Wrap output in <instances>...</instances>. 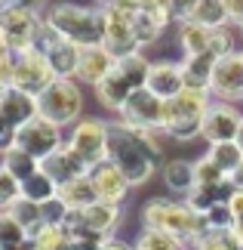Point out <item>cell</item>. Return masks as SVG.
I'll return each mask as SVG.
<instances>
[{
	"mask_svg": "<svg viewBox=\"0 0 243 250\" xmlns=\"http://www.w3.org/2000/svg\"><path fill=\"white\" fill-rule=\"evenodd\" d=\"M163 118H167V102L154 96L148 86L135 90L120 108V121L139 130H163Z\"/></svg>",
	"mask_w": 243,
	"mask_h": 250,
	"instance_id": "8fae6325",
	"label": "cell"
},
{
	"mask_svg": "<svg viewBox=\"0 0 243 250\" xmlns=\"http://www.w3.org/2000/svg\"><path fill=\"white\" fill-rule=\"evenodd\" d=\"M0 250H28V244H22V247H9V244H0Z\"/></svg>",
	"mask_w": 243,
	"mask_h": 250,
	"instance_id": "c3c4849f",
	"label": "cell"
},
{
	"mask_svg": "<svg viewBox=\"0 0 243 250\" xmlns=\"http://www.w3.org/2000/svg\"><path fill=\"white\" fill-rule=\"evenodd\" d=\"M108 136H111V124H105L99 118H83L74 124L71 136H68V146L93 167L108 158Z\"/></svg>",
	"mask_w": 243,
	"mask_h": 250,
	"instance_id": "9c48e42d",
	"label": "cell"
},
{
	"mask_svg": "<svg viewBox=\"0 0 243 250\" xmlns=\"http://www.w3.org/2000/svg\"><path fill=\"white\" fill-rule=\"evenodd\" d=\"M194 6H197V0H169V16L172 22H191L194 16Z\"/></svg>",
	"mask_w": 243,
	"mask_h": 250,
	"instance_id": "60d3db41",
	"label": "cell"
},
{
	"mask_svg": "<svg viewBox=\"0 0 243 250\" xmlns=\"http://www.w3.org/2000/svg\"><path fill=\"white\" fill-rule=\"evenodd\" d=\"M3 213H9L16 219V223H22L25 229H28V235L34 232L37 226L43 223V216H40V204H34V201H28V198H19V201H13Z\"/></svg>",
	"mask_w": 243,
	"mask_h": 250,
	"instance_id": "d6a6232c",
	"label": "cell"
},
{
	"mask_svg": "<svg viewBox=\"0 0 243 250\" xmlns=\"http://www.w3.org/2000/svg\"><path fill=\"white\" fill-rule=\"evenodd\" d=\"M234 142H237V146L243 148V124H240V133H237V139H234Z\"/></svg>",
	"mask_w": 243,
	"mask_h": 250,
	"instance_id": "681fc988",
	"label": "cell"
},
{
	"mask_svg": "<svg viewBox=\"0 0 243 250\" xmlns=\"http://www.w3.org/2000/svg\"><path fill=\"white\" fill-rule=\"evenodd\" d=\"M135 250H188V241L169 232H160V229H145L135 241Z\"/></svg>",
	"mask_w": 243,
	"mask_h": 250,
	"instance_id": "1f68e13d",
	"label": "cell"
},
{
	"mask_svg": "<svg viewBox=\"0 0 243 250\" xmlns=\"http://www.w3.org/2000/svg\"><path fill=\"white\" fill-rule=\"evenodd\" d=\"M102 250H135V247H130V244H120V241H108Z\"/></svg>",
	"mask_w": 243,
	"mask_h": 250,
	"instance_id": "7dc6e473",
	"label": "cell"
},
{
	"mask_svg": "<svg viewBox=\"0 0 243 250\" xmlns=\"http://www.w3.org/2000/svg\"><path fill=\"white\" fill-rule=\"evenodd\" d=\"M46 22H50L65 41H71L74 46H80V50H90V46H102L105 43V28H108L105 6L56 3L50 13H46Z\"/></svg>",
	"mask_w": 243,
	"mask_h": 250,
	"instance_id": "7a4b0ae2",
	"label": "cell"
},
{
	"mask_svg": "<svg viewBox=\"0 0 243 250\" xmlns=\"http://www.w3.org/2000/svg\"><path fill=\"white\" fill-rule=\"evenodd\" d=\"M234 186L228 182H216V186H197L191 191V195H185V204H188L191 210H197V213H206V210H212L216 204H225V201H231V195H234Z\"/></svg>",
	"mask_w": 243,
	"mask_h": 250,
	"instance_id": "7402d4cb",
	"label": "cell"
},
{
	"mask_svg": "<svg viewBox=\"0 0 243 250\" xmlns=\"http://www.w3.org/2000/svg\"><path fill=\"white\" fill-rule=\"evenodd\" d=\"M99 6H111V3H117V0H95Z\"/></svg>",
	"mask_w": 243,
	"mask_h": 250,
	"instance_id": "f907efd6",
	"label": "cell"
},
{
	"mask_svg": "<svg viewBox=\"0 0 243 250\" xmlns=\"http://www.w3.org/2000/svg\"><path fill=\"white\" fill-rule=\"evenodd\" d=\"M46 62H50V68L56 71V78H77V62H80V46H74L71 41H62L50 46V50L43 53Z\"/></svg>",
	"mask_w": 243,
	"mask_h": 250,
	"instance_id": "603a6c76",
	"label": "cell"
},
{
	"mask_svg": "<svg viewBox=\"0 0 243 250\" xmlns=\"http://www.w3.org/2000/svg\"><path fill=\"white\" fill-rule=\"evenodd\" d=\"M163 179H167L169 191H179V195H191L197 188V173H194L191 161H169L163 167Z\"/></svg>",
	"mask_w": 243,
	"mask_h": 250,
	"instance_id": "4316f807",
	"label": "cell"
},
{
	"mask_svg": "<svg viewBox=\"0 0 243 250\" xmlns=\"http://www.w3.org/2000/svg\"><path fill=\"white\" fill-rule=\"evenodd\" d=\"M40 114L37 96H28L16 86H3L0 90V121H3V148L16 142V130H22L28 121Z\"/></svg>",
	"mask_w": 243,
	"mask_h": 250,
	"instance_id": "52a82bcc",
	"label": "cell"
},
{
	"mask_svg": "<svg viewBox=\"0 0 243 250\" xmlns=\"http://www.w3.org/2000/svg\"><path fill=\"white\" fill-rule=\"evenodd\" d=\"M212 93H203V90H185L176 96V99L167 102V118H163V133H169L172 139H194L200 136L203 130V118L209 111V99Z\"/></svg>",
	"mask_w": 243,
	"mask_h": 250,
	"instance_id": "277c9868",
	"label": "cell"
},
{
	"mask_svg": "<svg viewBox=\"0 0 243 250\" xmlns=\"http://www.w3.org/2000/svg\"><path fill=\"white\" fill-rule=\"evenodd\" d=\"M46 0H0V9H31V13H40Z\"/></svg>",
	"mask_w": 243,
	"mask_h": 250,
	"instance_id": "7bdbcfd3",
	"label": "cell"
},
{
	"mask_svg": "<svg viewBox=\"0 0 243 250\" xmlns=\"http://www.w3.org/2000/svg\"><path fill=\"white\" fill-rule=\"evenodd\" d=\"M19 198H22V182H19L9 170H0V204H3V210Z\"/></svg>",
	"mask_w": 243,
	"mask_h": 250,
	"instance_id": "f35d334b",
	"label": "cell"
},
{
	"mask_svg": "<svg viewBox=\"0 0 243 250\" xmlns=\"http://www.w3.org/2000/svg\"><path fill=\"white\" fill-rule=\"evenodd\" d=\"M53 81H56V71L50 68V62L40 50L31 46V50L16 53V68H13V83L9 86H16L28 96H40Z\"/></svg>",
	"mask_w": 243,
	"mask_h": 250,
	"instance_id": "ba28073f",
	"label": "cell"
},
{
	"mask_svg": "<svg viewBox=\"0 0 243 250\" xmlns=\"http://www.w3.org/2000/svg\"><path fill=\"white\" fill-rule=\"evenodd\" d=\"M108 158L123 170L130 186L148 182L154 176V167H157V158H160V146L154 139V130H139L123 121L111 124Z\"/></svg>",
	"mask_w": 243,
	"mask_h": 250,
	"instance_id": "6da1fadb",
	"label": "cell"
},
{
	"mask_svg": "<svg viewBox=\"0 0 243 250\" xmlns=\"http://www.w3.org/2000/svg\"><path fill=\"white\" fill-rule=\"evenodd\" d=\"M120 219V204H111V201H95L83 210V223L86 229L93 232H102V235H111V229L117 226Z\"/></svg>",
	"mask_w": 243,
	"mask_h": 250,
	"instance_id": "d4e9b609",
	"label": "cell"
},
{
	"mask_svg": "<svg viewBox=\"0 0 243 250\" xmlns=\"http://www.w3.org/2000/svg\"><path fill=\"white\" fill-rule=\"evenodd\" d=\"M240 124H243V114L237 108H231L228 102H212L206 118H203V130L200 136L209 142V146H216V142H234L237 133H240Z\"/></svg>",
	"mask_w": 243,
	"mask_h": 250,
	"instance_id": "7c38bea8",
	"label": "cell"
},
{
	"mask_svg": "<svg viewBox=\"0 0 243 250\" xmlns=\"http://www.w3.org/2000/svg\"><path fill=\"white\" fill-rule=\"evenodd\" d=\"M13 146H19L22 151H28V155L37 158V161H43V158H50L56 148L65 146V142H62V127L37 114V118L28 121L22 130H16V142H13Z\"/></svg>",
	"mask_w": 243,
	"mask_h": 250,
	"instance_id": "30bf717a",
	"label": "cell"
},
{
	"mask_svg": "<svg viewBox=\"0 0 243 250\" xmlns=\"http://www.w3.org/2000/svg\"><path fill=\"white\" fill-rule=\"evenodd\" d=\"M179 43H182V53H185V56H200V53H209V43H212V28L197 25V22H182V25H179Z\"/></svg>",
	"mask_w": 243,
	"mask_h": 250,
	"instance_id": "484cf974",
	"label": "cell"
},
{
	"mask_svg": "<svg viewBox=\"0 0 243 250\" xmlns=\"http://www.w3.org/2000/svg\"><path fill=\"white\" fill-rule=\"evenodd\" d=\"M90 179L95 191H99V201H111V204H123L126 191H130V179L123 176V170L114 164L111 158L99 161V164L90 167Z\"/></svg>",
	"mask_w": 243,
	"mask_h": 250,
	"instance_id": "5bb4252c",
	"label": "cell"
},
{
	"mask_svg": "<svg viewBox=\"0 0 243 250\" xmlns=\"http://www.w3.org/2000/svg\"><path fill=\"white\" fill-rule=\"evenodd\" d=\"M56 195H59V186H56L43 170H37L34 176H28L22 182V198L34 201V204H46V201H53Z\"/></svg>",
	"mask_w": 243,
	"mask_h": 250,
	"instance_id": "4dcf8cb0",
	"label": "cell"
},
{
	"mask_svg": "<svg viewBox=\"0 0 243 250\" xmlns=\"http://www.w3.org/2000/svg\"><path fill=\"white\" fill-rule=\"evenodd\" d=\"M191 22L197 25H206V28H225L231 22V13H228V0H197L194 6V16Z\"/></svg>",
	"mask_w": 243,
	"mask_h": 250,
	"instance_id": "83f0119b",
	"label": "cell"
},
{
	"mask_svg": "<svg viewBox=\"0 0 243 250\" xmlns=\"http://www.w3.org/2000/svg\"><path fill=\"white\" fill-rule=\"evenodd\" d=\"M194 173H197V186H216V182H228V173L222 170L209 155H203L197 164H194Z\"/></svg>",
	"mask_w": 243,
	"mask_h": 250,
	"instance_id": "d590c367",
	"label": "cell"
},
{
	"mask_svg": "<svg viewBox=\"0 0 243 250\" xmlns=\"http://www.w3.org/2000/svg\"><path fill=\"white\" fill-rule=\"evenodd\" d=\"M13 68H16V50L3 46V53H0V83L3 86L13 83Z\"/></svg>",
	"mask_w": 243,
	"mask_h": 250,
	"instance_id": "b9f144b4",
	"label": "cell"
},
{
	"mask_svg": "<svg viewBox=\"0 0 243 250\" xmlns=\"http://www.w3.org/2000/svg\"><path fill=\"white\" fill-rule=\"evenodd\" d=\"M228 179H231V186H234V188H243V164H240L234 173H231Z\"/></svg>",
	"mask_w": 243,
	"mask_h": 250,
	"instance_id": "bcb514c9",
	"label": "cell"
},
{
	"mask_svg": "<svg viewBox=\"0 0 243 250\" xmlns=\"http://www.w3.org/2000/svg\"><path fill=\"white\" fill-rule=\"evenodd\" d=\"M212 96L219 99H240L243 96V53L225 56L212 71Z\"/></svg>",
	"mask_w": 243,
	"mask_h": 250,
	"instance_id": "2e32d148",
	"label": "cell"
},
{
	"mask_svg": "<svg viewBox=\"0 0 243 250\" xmlns=\"http://www.w3.org/2000/svg\"><path fill=\"white\" fill-rule=\"evenodd\" d=\"M194 250H243V241L234 229H206L194 241Z\"/></svg>",
	"mask_w": 243,
	"mask_h": 250,
	"instance_id": "f546056e",
	"label": "cell"
},
{
	"mask_svg": "<svg viewBox=\"0 0 243 250\" xmlns=\"http://www.w3.org/2000/svg\"><path fill=\"white\" fill-rule=\"evenodd\" d=\"M228 13H231V22L243 25V0H228Z\"/></svg>",
	"mask_w": 243,
	"mask_h": 250,
	"instance_id": "ee69618b",
	"label": "cell"
},
{
	"mask_svg": "<svg viewBox=\"0 0 243 250\" xmlns=\"http://www.w3.org/2000/svg\"><path fill=\"white\" fill-rule=\"evenodd\" d=\"M37 105H40V118L65 127V124H74L80 118L83 96L77 90L74 78H56L40 96H37Z\"/></svg>",
	"mask_w": 243,
	"mask_h": 250,
	"instance_id": "5b68a950",
	"label": "cell"
},
{
	"mask_svg": "<svg viewBox=\"0 0 243 250\" xmlns=\"http://www.w3.org/2000/svg\"><path fill=\"white\" fill-rule=\"evenodd\" d=\"M148 90L154 96H160L163 102L176 99L185 90V74H182V62H151V74H148Z\"/></svg>",
	"mask_w": 243,
	"mask_h": 250,
	"instance_id": "e0dca14e",
	"label": "cell"
},
{
	"mask_svg": "<svg viewBox=\"0 0 243 250\" xmlns=\"http://www.w3.org/2000/svg\"><path fill=\"white\" fill-rule=\"evenodd\" d=\"M59 198H62L71 210H86L90 204H95V201H99V191H95L90 173H86V176H77V179H71V182H65V186H59Z\"/></svg>",
	"mask_w": 243,
	"mask_h": 250,
	"instance_id": "cb8c5ba5",
	"label": "cell"
},
{
	"mask_svg": "<svg viewBox=\"0 0 243 250\" xmlns=\"http://www.w3.org/2000/svg\"><path fill=\"white\" fill-rule=\"evenodd\" d=\"M0 244H9V247L28 244V229L22 223H16L9 213H0Z\"/></svg>",
	"mask_w": 243,
	"mask_h": 250,
	"instance_id": "e575fe53",
	"label": "cell"
},
{
	"mask_svg": "<svg viewBox=\"0 0 243 250\" xmlns=\"http://www.w3.org/2000/svg\"><path fill=\"white\" fill-rule=\"evenodd\" d=\"M3 170H9L19 182H25L28 176H34L40 170V161L31 158L28 151H22L19 146H9V148H3Z\"/></svg>",
	"mask_w": 243,
	"mask_h": 250,
	"instance_id": "f1b7e54d",
	"label": "cell"
},
{
	"mask_svg": "<svg viewBox=\"0 0 243 250\" xmlns=\"http://www.w3.org/2000/svg\"><path fill=\"white\" fill-rule=\"evenodd\" d=\"M68 210H71V207H68L59 195H56L53 201L40 204V216H43V223H46V226H62V223H65V216H68Z\"/></svg>",
	"mask_w": 243,
	"mask_h": 250,
	"instance_id": "ab89813d",
	"label": "cell"
},
{
	"mask_svg": "<svg viewBox=\"0 0 243 250\" xmlns=\"http://www.w3.org/2000/svg\"><path fill=\"white\" fill-rule=\"evenodd\" d=\"M142 223L145 229H160V232H169L182 238V241H197V238L206 232V219L203 213L191 210L188 204H176L169 198H154L142 207Z\"/></svg>",
	"mask_w": 243,
	"mask_h": 250,
	"instance_id": "3957f363",
	"label": "cell"
},
{
	"mask_svg": "<svg viewBox=\"0 0 243 250\" xmlns=\"http://www.w3.org/2000/svg\"><path fill=\"white\" fill-rule=\"evenodd\" d=\"M234 34H231V28H212V43H209V53L216 56V59H225V56H234L237 46H234Z\"/></svg>",
	"mask_w": 243,
	"mask_h": 250,
	"instance_id": "8d00e7d4",
	"label": "cell"
},
{
	"mask_svg": "<svg viewBox=\"0 0 243 250\" xmlns=\"http://www.w3.org/2000/svg\"><path fill=\"white\" fill-rule=\"evenodd\" d=\"M105 16H108V28H105V50H111L114 56H130V53H142L139 41H135V31H132V19L135 16H123L117 9L105 6Z\"/></svg>",
	"mask_w": 243,
	"mask_h": 250,
	"instance_id": "4fadbf2b",
	"label": "cell"
},
{
	"mask_svg": "<svg viewBox=\"0 0 243 250\" xmlns=\"http://www.w3.org/2000/svg\"><path fill=\"white\" fill-rule=\"evenodd\" d=\"M46 16L31 13V9H0V43L6 50H31Z\"/></svg>",
	"mask_w": 243,
	"mask_h": 250,
	"instance_id": "8992f818",
	"label": "cell"
},
{
	"mask_svg": "<svg viewBox=\"0 0 243 250\" xmlns=\"http://www.w3.org/2000/svg\"><path fill=\"white\" fill-rule=\"evenodd\" d=\"M132 93H135V83L126 78L117 65L111 68V74L102 83H95V96H99V102L105 105V108H114V111H120Z\"/></svg>",
	"mask_w": 243,
	"mask_h": 250,
	"instance_id": "d6986e66",
	"label": "cell"
},
{
	"mask_svg": "<svg viewBox=\"0 0 243 250\" xmlns=\"http://www.w3.org/2000/svg\"><path fill=\"white\" fill-rule=\"evenodd\" d=\"M117 65V56L105 46H90V50H80V62H77V78L83 83H102L111 74V68Z\"/></svg>",
	"mask_w": 243,
	"mask_h": 250,
	"instance_id": "ac0fdd59",
	"label": "cell"
},
{
	"mask_svg": "<svg viewBox=\"0 0 243 250\" xmlns=\"http://www.w3.org/2000/svg\"><path fill=\"white\" fill-rule=\"evenodd\" d=\"M203 219H206V229H234V210H231V204L225 201V204H216L212 210H206L203 213Z\"/></svg>",
	"mask_w": 243,
	"mask_h": 250,
	"instance_id": "74e56055",
	"label": "cell"
},
{
	"mask_svg": "<svg viewBox=\"0 0 243 250\" xmlns=\"http://www.w3.org/2000/svg\"><path fill=\"white\" fill-rule=\"evenodd\" d=\"M216 56L212 53H200V56H185L182 59V74H185V86L188 90H203L212 93V71H216Z\"/></svg>",
	"mask_w": 243,
	"mask_h": 250,
	"instance_id": "ffe728a7",
	"label": "cell"
},
{
	"mask_svg": "<svg viewBox=\"0 0 243 250\" xmlns=\"http://www.w3.org/2000/svg\"><path fill=\"white\" fill-rule=\"evenodd\" d=\"M206 155L216 161V164L225 170L228 176H231V173H234V170L243 164V148L237 146V142H216V146H209Z\"/></svg>",
	"mask_w": 243,
	"mask_h": 250,
	"instance_id": "836d02e7",
	"label": "cell"
},
{
	"mask_svg": "<svg viewBox=\"0 0 243 250\" xmlns=\"http://www.w3.org/2000/svg\"><path fill=\"white\" fill-rule=\"evenodd\" d=\"M40 170L56 182V186H65V182H71L77 176H86V173H90V164L65 142L62 148H56L50 158L40 161Z\"/></svg>",
	"mask_w": 243,
	"mask_h": 250,
	"instance_id": "9a60e30c",
	"label": "cell"
},
{
	"mask_svg": "<svg viewBox=\"0 0 243 250\" xmlns=\"http://www.w3.org/2000/svg\"><path fill=\"white\" fill-rule=\"evenodd\" d=\"M169 25H172V16H169V13H154V9H139V13H135V19H132V31H135V41H139V46L154 43Z\"/></svg>",
	"mask_w": 243,
	"mask_h": 250,
	"instance_id": "44dd1931",
	"label": "cell"
},
{
	"mask_svg": "<svg viewBox=\"0 0 243 250\" xmlns=\"http://www.w3.org/2000/svg\"><path fill=\"white\" fill-rule=\"evenodd\" d=\"M240 37H243V25H240Z\"/></svg>",
	"mask_w": 243,
	"mask_h": 250,
	"instance_id": "816d5d0a",
	"label": "cell"
},
{
	"mask_svg": "<svg viewBox=\"0 0 243 250\" xmlns=\"http://www.w3.org/2000/svg\"><path fill=\"white\" fill-rule=\"evenodd\" d=\"M142 9H154V13H169V0H139Z\"/></svg>",
	"mask_w": 243,
	"mask_h": 250,
	"instance_id": "f6af8a7d",
	"label": "cell"
}]
</instances>
